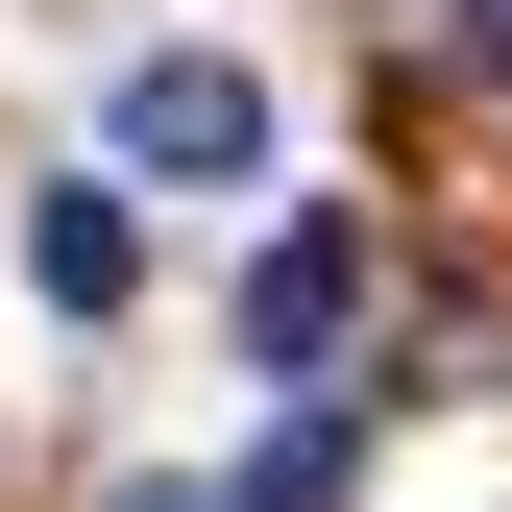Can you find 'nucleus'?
Returning a JSON list of instances; mask_svg holds the SVG:
<instances>
[{
    "label": "nucleus",
    "instance_id": "nucleus-1",
    "mask_svg": "<svg viewBox=\"0 0 512 512\" xmlns=\"http://www.w3.org/2000/svg\"><path fill=\"white\" fill-rule=\"evenodd\" d=\"M98 147H122V171H171V196H220V171H269V74H244V49H122Z\"/></svg>",
    "mask_w": 512,
    "mask_h": 512
},
{
    "label": "nucleus",
    "instance_id": "nucleus-2",
    "mask_svg": "<svg viewBox=\"0 0 512 512\" xmlns=\"http://www.w3.org/2000/svg\"><path fill=\"white\" fill-rule=\"evenodd\" d=\"M366 317V220H269V269H244V366H342Z\"/></svg>",
    "mask_w": 512,
    "mask_h": 512
},
{
    "label": "nucleus",
    "instance_id": "nucleus-3",
    "mask_svg": "<svg viewBox=\"0 0 512 512\" xmlns=\"http://www.w3.org/2000/svg\"><path fill=\"white\" fill-rule=\"evenodd\" d=\"M122 269H147L122 196H49V220H25V293H49V317H122Z\"/></svg>",
    "mask_w": 512,
    "mask_h": 512
},
{
    "label": "nucleus",
    "instance_id": "nucleus-4",
    "mask_svg": "<svg viewBox=\"0 0 512 512\" xmlns=\"http://www.w3.org/2000/svg\"><path fill=\"white\" fill-rule=\"evenodd\" d=\"M244 512H342V415H293L269 464H244Z\"/></svg>",
    "mask_w": 512,
    "mask_h": 512
},
{
    "label": "nucleus",
    "instance_id": "nucleus-5",
    "mask_svg": "<svg viewBox=\"0 0 512 512\" xmlns=\"http://www.w3.org/2000/svg\"><path fill=\"white\" fill-rule=\"evenodd\" d=\"M415 49L439 74H512V0H415Z\"/></svg>",
    "mask_w": 512,
    "mask_h": 512
},
{
    "label": "nucleus",
    "instance_id": "nucleus-6",
    "mask_svg": "<svg viewBox=\"0 0 512 512\" xmlns=\"http://www.w3.org/2000/svg\"><path fill=\"white\" fill-rule=\"evenodd\" d=\"M98 512H244V488H98Z\"/></svg>",
    "mask_w": 512,
    "mask_h": 512
}]
</instances>
